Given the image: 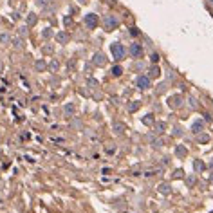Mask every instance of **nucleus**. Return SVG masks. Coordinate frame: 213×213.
<instances>
[{
  "mask_svg": "<svg viewBox=\"0 0 213 213\" xmlns=\"http://www.w3.org/2000/svg\"><path fill=\"white\" fill-rule=\"evenodd\" d=\"M150 76H159V69H157V67H152V70H150Z\"/></svg>",
  "mask_w": 213,
  "mask_h": 213,
  "instance_id": "ddd939ff",
  "label": "nucleus"
},
{
  "mask_svg": "<svg viewBox=\"0 0 213 213\" xmlns=\"http://www.w3.org/2000/svg\"><path fill=\"white\" fill-rule=\"evenodd\" d=\"M170 105H172V107H179V105H181V98H179V96L170 98Z\"/></svg>",
  "mask_w": 213,
  "mask_h": 213,
  "instance_id": "1a4fd4ad",
  "label": "nucleus"
},
{
  "mask_svg": "<svg viewBox=\"0 0 213 213\" xmlns=\"http://www.w3.org/2000/svg\"><path fill=\"white\" fill-rule=\"evenodd\" d=\"M58 42H61V43H65V42H69V34L67 33H58Z\"/></svg>",
  "mask_w": 213,
  "mask_h": 213,
  "instance_id": "6e6552de",
  "label": "nucleus"
},
{
  "mask_svg": "<svg viewBox=\"0 0 213 213\" xmlns=\"http://www.w3.org/2000/svg\"><path fill=\"white\" fill-rule=\"evenodd\" d=\"M137 87L139 89H148L150 87V78L148 76H139L137 78Z\"/></svg>",
  "mask_w": 213,
  "mask_h": 213,
  "instance_id": "20e7f679",
  "label": "nucleus"
},
{
  "mask_svg": "<svg viewBox=\"0 0 213 213\" xmlns=\"http://www.w3.org/2000/svg\"><path fill=\"white\" fill-rule=\"evenodd\" d=\"M121 72H123V69H121V67H114V69H112V74H114V76H119Z\"/></svg>",
  "mask_w": 213,
  "mask_h": 213,
  "instance_id": "9d476101",
  "label": "nucleus"
},
{
  "mask_svg": "<svg viewBox=\"0 0 213 213\" xmlns=\"http://www.w3.org/2000/svg\"><path fill=\"white\" fill-rule=\"evenodd\" d=\"M130 34H132V36H137V34H139V31H137L136 27H130Z\"/></svg>",
  "mask_w": 213,
  "mask_h": 213,
  "instance_id": "4468645a",
  "label": "nucleus"
},
{
  "mask_svg": "<svg viewBox=\"0 0 213 213\" xmlns=\"http://www.w3.org/2000/svg\"><path fill=\"white\" fill-rule=\"evenodd\" d=\"M103 23H105L107 31H112V29H116V27H117L119 20H117V16H114V14H107V16L103 18Z\"/></svg>",
  "mask_w": 213,
  "mask_h": 213,
  "instance_id": "f257e3e1",
  "label": "nucleus"
},
{
  "mask_svg": "<svg viewBox=\"0 0 213 213\" xmlns=\"http://www.w3.org/2000/svg\"><path fill=\"white\" fill-rule=\"evenodd\" d=\"M143 121H145V123H152V117H150V116H148V117H143Z\"/></svg>",
  "mask_w": 213,
  "mask_h": 213,
  "instance_id": "aec40b11",
  "label": "nucleus"
},
{
  "mask_svg": "<svg viewBox=\"0 0 213 213\" xmlns=\"http://www.w3.org/2000/svg\"><path fill=\"white\" fill-rule=\"evenodd\" d=\"M195 168H197V170H202V168H204V164H202L201 161H195Z\"/></svg>",
  "mask_w": 213,
  "mask_h": 213,
  "instance_id": "2eb2a0df",
  "label": "nucleus"
},
{
  "mask_svg": "<svg viewBox=\"0 0 213 213\" xmlns=\"http://www.w3.org/2000/svg\"><path fill=\"white\" fill-rule=\"evenodd\" d=\"M202 128H204V121H202V119H197V121H193V125H192V132H193V134H199V132H202Z\"/></svg>",
  "mask_w": 213,
  "mask_h": 213,
  "instance_id": "423d86ee",
  "label": "nucleus"
},
{
  "mask_svg": "<svg viewBox=\"0 0 213 213\" xmlns=\"http://www.w3.org/2000/svg\"><path fill=\"white\" fill-rule=\"evenodd\" d=\"M27 22H29L31 25H34V23H36V16H34V14H31V16L27 18Z\"/></svg>",
  "mask_w": 213,
  "mask_h": 213,
  "instance_id": "f8f14e48",
  "label": "nucleus"
},
{
  "mask_svg": "<svg viewBox=\"0 0 213 213\" xmlns=\"http://www.w3.org/2000/svg\"><path fill=\"white\" fill-rule=\"evenodd\" d=\"M105 61H107V60H105V54L98 52V54L94 56V63H96V65H105Z\"/></svg>",
  "mask_w": 213,
  "mask_h": 213,
  "instance_id": "0eeeda50",
  "label": "nucleus"
},
{
  "mask_svg": "<svg viewBox=\"0 0 213 213\" xmlns=\"http://www.w3.org/2000/svg\"><path fill=\"white\" fill-rule=\"evenodd\" d=\"M163 130H164V123H159L157 125V132H163Z\"/></svg>",
  "mask_w": 213,
  "mask_h": 213,
  "instance_id": "f3484780",
  "label": "nucleus"
},
{
  "mask_svg": "<svg viewBox=\"0 0 213 213\" xmlns=\"http://www.w3.org/2000/svg\"><path fill=\"white\" fill-rule=\"evenodd\" d=\"M36 67H38V69H43V67H45V63H43V61H38V63H36Z\"/></svg>",
  "mask_w": 213,
  "mask_h": 213,
  "instance_id": "6ab92c4d",
  "label": "nucleus"
},
{
  "mask_svg": "<svg viewBox=\"0 0 213 213\" xmlns=\"http://www.w3.org/2000/svg\"><path fill=\"white\" fill-rule=\"evenodd\" d=\"M85 23H87L89 29H96V27H98V16H96L94 13H89V14L85 16Z\"/></svg>",
  "mask_w": 213,
  "mask_h": 213,
  "instance_id": "7ed1b4c3",
  "label": "nucleus"
},
{
  "mask_svg": "<svg viewBox=\"0 0 213 213\" xmlns=\"http://www.w3.org/2000/svg\"><path fill=\"white\" fill-rule=\"evenodd\" d=\"M181 175H183V172H181V170H177V172L174 174V177H181Z\"/></svg>",
  "mask_w": 213,
  "mask_h": 213,
  "instance_id": "412c9836",
  "label": "nucleus"
},
{
  "mask_svg": "<svg viewBox=\"0 0 213 213\" xmlns=\"http://www.w3.org/2000/svg\"><path fill=\"white\" fill-rule=\"evenodd\" d=\"M211 2H213V0H211Z\"/></svg>",
  "mask_w": 213,
  "mask_h": 213,
  "instance_id": "5701e85b",
  "label": "nucleus"
},
{
  "mask_svg": "<svg viewBox=\"0 0 213 213\" xmlns=\"http://www.w3.org/2000/svg\"><path fill=\"white\" fill-rule=\"evenodd\" d=\"M2 42H9V36H7V34H2V36H0V43H2Z\"/></svg>",
  "mask_w": 213,
  "mask_h": 213,
  "instance_id": "dca6fc26",
  "label": "nucleus"
},
{
  "mask_svg": "<svg viewBox=\"0 0 213 213\" xmlns=\"http://www.w3.org/2000/svg\"><path fill=\"white\" fill-rule=\"evenodd\" d=\"M139 108V103H134V105H130V110H137Z\"/></svg>",
  "mask_w": 213,
  "mask_h": 213,
  "instance_id": "a211bd4d",
  "label": "nucleus"
},
{
  "mask_svg": "<svg viewBox=\"0 0 213 213\" xmlns=\"http://www.w3.org/2000/svg\"><path fill=\"white\" fill-rule=\"evenodd\" d=\"M112 54H114V58L116 60H123L125 58V47L121 45V43H112Z\"/></svg>",
  "mask_w": 213,
  "mask_h": 213,
  "instance_id": "f03ea898",
  "label": "nucleus"
},
{
  "mask_svg": "<svg viewBox=\"0 0 213 213\" xmlns=\"http://www.w3.org/2000/svg\"><path fill=\"white\" fill-rule=\"evenodd\" d=\"M130 52H132V56H134V58H141V54H143V49H141V45H139V43H132V47H130Z\"/></svg>",
  "mask_w": 213,
  "mask_h": 213,
  "instance_id": "39448f33",
  "label": "nucleus"
},
{
  "mask_svg": "<svg viewBox=\"0 0 213 213\" xmlns=\"http://www.w3.org/2000/svg\"><path fill=\"white\" fill-rule=\"evenodd\" d=\"M78 2H80V4H85V2H87V0H78Z\"/></svg>",
  "mask_w": 213,
  "mask_h": 213,
  "instance_id": "4be33fe9",
  "label": "nucleus"
},
{
  "mask_svg": "<svg viewBox=\"0 0 213 213\" xmlns=\"http://www.w3.org/2000/svg\"><path fill=\"white\" fill-rule=\"evenodd\" d=\"M175 154H177V155H184V154H186V148H184V146H179V148L175 150Z\"/></svg>",
  "mask_w": 213,
  "mask_h": 213,
  "instance_id": "9b49d317",
  "label": "nucleus"
}]
</instances>
